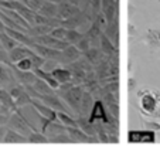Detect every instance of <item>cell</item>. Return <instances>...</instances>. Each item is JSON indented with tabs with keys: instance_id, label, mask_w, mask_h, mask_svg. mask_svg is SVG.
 Segmentation results:
<instances>
[{
	"instance_id": "cell-5",
	"label": "cell",
	"mask_w": 160,
	"mask_h": 146,
	"mask_svg": "<svg viewBox=\"0 0 160 146\" xmlns=\"http://www.w3.org/2000/svg\"><path fill=\"white\" fill-rule=\"evenodd\" d=\"M109 116L111 115H109L108 109H106L105 103H103L101 99H95L94 107H92L89 116H88L89 123H97V122H101V123H108V122L112 121Z\"/></svg>"
},
{
	"instance_id": "cell-23",
	"label": "cell",
	"mask_w": 160,
	"mask_h": 146,
	"mask_svg": "<svg viewBox=\"0 0 160 146\" xmlns=\"http://www.w3.org/2000/svg\"><path fill=\"white\" fill-rule=\"evenodd\" d=\"M26 142H28L27 136L21 135L20 132L14 131V129L7 128V132H6V136H4L3 143H26Z\"/></svg>"
},
{
	"instance_id": "cell-24",
	"label": "cell",
	"mask_w": 160,
	"mask_h": 146,
	"mask_svg": "<svg viewBox=\"0 0 160 146\" xmlns=\"http://www.w3.org/2000/svg\"><path fill=\"white\" fill-rule=\"evenodd\" d=\"M0 103L4 105V107H7V108H10L13 112H16V111L18 109L17 105H16V101L13 99V97L10 95L9 89H6V88H0Z\"/></svg>"
},
{
	"instance_id": "cell-14",
	"label": "cell",
	"mask_w": 160,
	"mask_h": 146,
	"mask_svg": "<svg viewBox=\"0 0 160 146\" xmlns=\"http://www.w3.org/2000/svg\"><path fill=\"white\" fill-rule=\"evenodd\" d=\"M67 132H68V136H70L71 142H77V143H91V142H99L95 138H91L89 135H87L82 129H79L78 126L77 128H67Z\"/></svg>"
},
{
	"instance_id": "cell-11",
	"label": "cell",
	"mask_w": 160,
	"mask_h": 146,
	"mask_svg": "<svg viewBox=\"0 0 160 146\" xmlns=\"http://www.w3.org/2000/svg\"><path fill=\"white\" fill-rule=\"evenodd\" d=\"M82 12V9L79 6H75V4H71L65 0H62L60 4H58V17L60 18H70L74 17V16H78L79 13Z\"/></svg>"
},
{
	"instance_id": "cell-9",
	"label": "cell",
	"mask_w": 160,
	"mask_h": 146,
	"mask_svg": "<svg viewBox=\"0 0 160 146\" xmlns=\"http://www.w3.org/2000/svg\"><path fill=\"white\" fill-rule=\"evenodd\" d=\"M31 48L38 55H41L42 58H45V60H52V61H57L58 64H61V51L60 50L50 48V47L41 46V44H38V43H34L33 46H31Z\"/></svg>"
},
{
	"instance_id": "cell-21",
	"label": "cell",
	"mask_w": 160,
	"mask_h": 146,
	"mask_svg": "<svg viewBox=\"0 0 160 146\" xmlns=\"http://www.w3.org/2000/svg\"><path fill=\"white\" fill-rule=\"evenodd\" d=\"M103 33H105L106 36H108L109 38L113 41V44H115V46L119 48V14L116 16L115 22L112 23V24H109L108 27L105 28V31H103Z\"/></svg>"
},
{
	"instance_id": "cell-16",
	"label": "cell",
	"mask_w": 160,
	"mask_h": 146,
	"mask_svg": "<svg viewBox=\"0 0 160 146\" xmlns=\"http://www.w3.org/2000/svg\"><path fill=\"white\" fill-rule=\"evenodd\" d=\"M143 41L150 50H156L160 47V30L159 28H149L143 36Z\"/></svg>"
},
{
	"instance_id": "cell-50",
	"label": "cell",
	"mask_w": 160,
	"mask_h": 146,
	"mask_svg": "<svg viewBox=\"0 0 160 146\" xmlns=\"http://www.w3.org/2000/svg\"><path fill=\"white\" fill-rule=\"evenodd\" d=\"M150 2H156V0H150Z\"/></svg>"
},
{
	"instance_id": "cell-31",
	"label": "cell",
	"mask_w": 160,
	"mask_h": 146,
	"mask_svg": "<svg viewBox=\"0 0 160 146\" xmlns=\"http://www.w3.org/2000/svg\"><path fill=\"white\" fill-rule=\"evenodd\" d=\"M28 142L30 143H47L50 142L48 140V136H45V133H42V132H31V135H28L27 136Z\"/></svg>"
},
{
	"instance_id": "cell-32",
	"label": "cell",
	"mask_w": 160,
	"mask_h": 146,
	"mask_svg": "<svg viewBox=\"0 0 160 146\" xmlns=\"http://www.w3.org/2000/svg\"><path fill=\"white\" fill-rule=\"evenodd\" d=\"M31 99H33L31 95L28 94L27 91H24L20 97L17 98V99H16V105H17V108H24V107H27V105H30Z\"/></svg>"
},
{
	"instance_id": "cell-45",
	"label": "cell",
	"mask_w": 160,
	"mask_h": 146,
	"mask_svg": "<svg viewBox=\"0 0 160 146\" xmlns=\"http://www.w3.org/2000/svg\"><path fill=\"white\" fill-rule=\"evenodd\" d=\"M154 118H157V119H159V121H160V108L156 111V113H154Z\"/></svg>"
},
{
	"instance_id": "cell-48",
	"label": "cell",
	"mask_w": 160,
	"mask_h": 146,
	"mask_svg": "<svg viewBox=\"0 0 160 146\" xmlns=\"http://www.w3.org/2000/svg\"><path fill=\"white\" fill-rule=\"evenodd\" d=\"M0 48H3V47H2V43H0Z\"/></svg>"
},
{
	"instance_id": "cell-7",
	"label": "cell",
	"mask_w": 160,
	"mask_h": 146,
	"mask_svg": "<svg viewBox=\"0 0 160 146\" xmlns=\"http://www.w3.org/2000/svg\"><path fill=\"white\" fill-rule=\"evenodd\" d=\"M36 43L41 44V46H45V47H50V48H55V50H65L68 46H71L70 43L67 41H62V40H58L55 37H52L51 34H45V36H40V37H36Z\"/></svg>"
},
{
	"instance_id": "cell-10",
	"label": "cell",
	"mask_w": 160,
	"mask_h": 146,
	"mask_svg": "<svg viewBox=\"0 0 160 146\" xmlns=\"http://www.w3.org/2000/svg\"><path fill=\"white\" fill-rule=\"evenodd\" d=\"M10 68H12L13 73H14V77H16V79H17V82L21 84V85L27 87V85H33L34 82H36L37 75L34 74V71H21V70H18L14 64Z\"/></svg>"
},
{
	"instance_id": "cell-34",
	"label": "cell",
	"mask_w": 160,
	"mask_h": 146,
	"mask_svg": "<svg viewBox=\"0 0 160 146\" xmlns=\"http://www.w3.org/2000/svg\"><path fill=\"white\" fill-rule=\"evenodd\" d=\"M75 46H77V48H78L79 51H81L82 54H84L85 51H88V50H89L91 47H92V43H91V40L88 38V37H85V36H84V37H82V38L78 41V43L75 44Z\"/></svg>"
},
{
	"instance_id": "cell-8",
	"label": "cell",
	"mask_w": 160,
	"mask_h": 146,
	"mask_svg": "<svg viewBox=\"0 0 160 146\" xmlns=\"http://www.w3.org/2000/svg\"><path fill=\"white\" fill-rule=\"evenodd\" d=\"M18 82L14 77V73L10 67L4 64H0V88L10 89L14 85H17Z\"/></svg>"
},
{
	"instance_id": "cell-44",
	"label": "cell",
	"mask_w": 160,
	"mask_h": 146,
	"mask_svg": "<svg viewBox=\"0 0 160 146\" xmlns=\"http://www.w3.org/2000/svg\"><path fill=\"white\" fill-rule=\"evenodd\" d=\"M2 31H6V26H4V23L2 22V18H0V33Z\"/></svg>"
},
{
	"instance_id": "cell-2",
	"label": "cell",
	"mask_w": 160,
	"mask_h": 146,
	"mask_svg": "<svg viewBox=\"0 0 160 146\" xmlns=\"http://www.w3.org/2000/svg\"><path fill=\"white\" fill-rule=\"evenodd\" d=\"M138 98H139V111L142 115L154 118L156 111L160 108V92L154 89H142L138 91Z\"/></svg>"
},
{
	"instance_id": "cell-1",
	"label": "cell",
	"mask_w": 160,
	"mask_h": 146,
	"mask_svg": "<svg viewBox=\"0 0 160 146\" xmlns=\"http://www.w3.org/2000/svg\"><path fill=\"white\" fill-rule=\"evenodd\" d=\"M84 87L82 85H75L74 82H68L64 84L55 91V94L67 103V107L70 108L74 113L79 116V108H81V101L84 97Z\"/></svg>"
},
{
	"instance_id": "cell-26",
	"label": "cell",
	"mask_w": 160,
	"mask_h": 146,
	"mask_svg": "<svg viewBox=\"0 0 160 146\" xmlns=\"http://www.w3.org/2000/svg\"><path fill=\"white\" fill-rule=\"evenodd\" d=\"M0 43H2V47H3L6 51H12L13 48L20 46L12 36H9V34L6 33V31H2V33H0Z\"/></svg>"
},
{
	"instance_id": "cell-19",
	"label": "cell",
	"mask_w": 160,
	"mask_h": 146,
	"mask_svg": "<svg viewBox=\"0 0 160 146\" xmlns=\"http://www.w3.org/2000/svg\"><path fill=\"white\" fill-rule=\"evenodd\" d=\"M40 14H42L47 18H54L58 17V4L52 3V2H48V0H44L38 10Z\"/></svg>"
},
{
	"instance_id": "cell-38",
	"label": "cell",
	"mask_w": 160,
	"mask_h": 146,
	"mask_svg": "<svg viewBox=\"0 0 160 146\" xmlns=\"http://www.w3.org/2000/svg\"><path fill=\"white\" fill-rule=\"evenodd\" d=\"M0 64H4L7 67H12L13 63L10 60V55H9V51H6L4 48H0Z\"/></svg>"
},
{
	"instance_id": "cell-6",
	"label": "cell",
	"mask_w": 160,
	"mask_h": 146,
	"mask_svg": "<svg viewBox=\"0 0 160 146\" xmlns=\"http://www.w3.org/2000/svg\"><path fill=\"white\" fill-rule=\"evenodd\" d=\"M31 107L36 109V112L38 113L40 116H42V118H45V119H48V121H51V122H57L58 121V116H57V111L55 109H52V108H50L48 105H45V103H42V102H40V101H37V99H31V103H30Z\"/></svg>"
},
{
	"instance_id": "cell-37",
	"label": "cell",
	"mask_w": 160,
	"mask_h": 146,
	"mask_svg": "<svg viewBox=\"0 0 160 146\" xmlns=\"http://www.w3.org/2000/svg\"><path fill=\"white\" fill-rule=\"evenodd\" d=\"M26 91V88H24V85H21V84H17V85H14L13 88H10L9 89V92H10V95L13 97V99H17L18 97H20L23 92Z\"/></svg>"
},
{
	"instance_id": "cell-25",
	"label": "cell",
	"mask_w": 160,
	"mask_h": 146,
	"mask_svg": "<svg viewBox=\"0 0 160 146\" xmlns=\"http://www.w3.org/2000/svg\"><path fill=\"white\" fill-rule=\"evenodd\" d=\"M52 31V27H50L48 24H37V26H31L27 30V33L31 37H40V36H45V34H50Z\"/></svg>"
},
{
	"instance_id": "cell-4",
	"label": "cell",
	"mask_w": 160,
	"mask_h": 146,
	"mask_svg": "<svg viewBox=\"0 0 160 146\" xmlns=\"http://www.w3.org/2000/svg\"><path fill=\"white\" fill-rule=\"evenodd\" d=\"M128 142L129 143H156L157 135L154 131L149 129H130L128 132Z\"/></svg>"
},
{
	"instance_id": "cell-36",
	"label": "cell",
	"mask_w": 160,
	"mask_h": 146,
	"mask_svg": "<svg viewBox=\"0 0 160 146\" xmlns=\"http://www.w3.org/2000/svg\"><path fill=\"white\" fill-rule=\"evenodd\" d=\"M50 34H51L52 37H55V38L65 41V37H67V28H64V27H55V28H52V31H51Z\"/></svg>"
},
{
	"instance_id": "cell-42",
	"label": "cell",
	"mask_w": 160,
	"mask_h": 146,
	"mask_svg": "<svg viewBox=\"0 0 160 146\" xmlns=\"http://www.w3.org/2000/svg\"><path fill=\"white\" fill-rule=\"evenodd\" d=\"M6 132H7V128H6V126H0V143L4 142V136H6Z\"/></svg>"
},
{
	"instance_id": "cell-51",
	"label": "cell",
	"mask_w": 160,
	"mask_h": 146,
	"mask_svg": "<svg viewBox=\"0 0 160 146\" xmlns=\"http://www.w3.org/2000/svg\"><path fill=\"white\" fill-rule=\"evenodd\" d=\"M0 108H2V103H0Z\"/></svg>"
},
{
	"instance_id": "cell-49",
	"label": "cell",
	"mask_w": 160,
	"mask_h": 146,
	"mask_svg": "<svg viewBox=\"0 0 160 146\" xmlns=\"http://www.w3.org/2000/svg\"><path fill=\"white\" fill-rule=\"evenodd\" d=\"M2 2H4V0H0V3H2Z\"/></svg>"
},
{
	"instance_id": "cell-27",
	"label": "cell",
	"mask_w": 160,
	"mask_h": 146,
	"mask_svg": "<svg viewBox=\"0 0 160 146\" xmlns=\"http://www.w3.org/2000/svg\"><path fill=\"white\" fill-rule=\"evenodd\" d=\"M31 87H33V89L37 92V94H54V92H55L54 89H52L51 87L47 84V82L42 81V79L38 78V77H37L36 82H34Z\"/></svg>"
},
{
	"instance_id": "cell-18",
	"label": "cell",
	"mask_w": 160,
	"mask_h": 146,
	"mask_svg": "<svg viewBox=\"0 0 160 146\" xmlns=\"http://www.w3.org/2000/svg\"><path fill=\"white\" fill-rule=\"evenodd\" d=\"M82 55H84V58H87V60L89 61L94 67H95V65H98L101 61L106 57V55L101 51L99 47H91V48L88 50V51H85Z\"/></svg>"
},
{
	"instance_id": "cell-47",
	"label": "cell",
	"mask_w": 160,
	"mask_h": 146,
	"mask_svg": "<svg viewBox=\"0 0 160 146\" xmlns=\"http://www.w3.org/2000/svg\"><path fill=\"white\" fill-rule=\"evenodd\" d=\"M48 2H52V3H55V4H60L62 0H48Z\"/></svg>"
},
{
	"instance_id": "cell-13",
	"label": "cell",
	"mask_w": 160,
	"mask_h": 146,
	"mask_svg": "<svg viewBox=\"0 0 160 146\" xmlns=\"http://www.w3.org/2000/svg\"><path fill=\"white\" fill-rule=\"evenodd\" d=\"M99 48L106 57L119 55V48L113 44V41H112L105 33H102V36H101V38H99Z\"/></svg>"
},
{
	"instance_id": "cell-29",
	"label": "cell",
	"mask_w": 160,
	"mask_h": 146,
	"mask_svg": "<svg viewBox=\"0 0 160 146\" xmlns=\"http://www.w3.org/2000/svg\"><path fill=\"white\" fill-rule=\"evenodd\" d=\"M18 13H20L23 17H24V20L28 23L30 26H33V23H34V17H36V14H37V12L36 10H33L31 7H28L27 4H23L21 6V9L18 10Z\"/></svg>"
},
{
	"instance_id": "cell-43",
	"label": "cell",
	"mask_w": 160,
	"mask_h": 146,
	"mask_svg": "<svg viewBox=\"0 0 160 146\" xmlns=\"http://www.w3.org/2000/svg\"><path fill=\"white\" fill-rule=\"evenodd\" d=\"M65 2H68V3H71V4H75V6H79V7H81V4H82V0H65Z\"/></svg>"
},
{
	"instance_id": "cell-46",
	"label": "cell",
	"mask_w": 160,
	"mask_h": 146,
	"mask_svg": "<svg viewBox=\"0 0 160 146\" xmlns=\"http://www.w3.org/2000/svg\"><path fill=\"white\" fill-rule=\"evenodd\" d=\"M133 84H135V81H133V79H130V81H129V89H133Z\"/></svg>"
},
{
	"instance_id": "cell-15",
	"label": "cell",
	"mask_w": 160,
	"mask_h": 146,
	"mask_svg": "<svg viewBox=\"0 0 160 146\" xmlns=\"http://www.w3.org/2000/svg\"><path fill=\"white\" fill-rule=\"evenodd\" d=\"M33 54H34V50L27 46H17L16 48H13L12 51H9L10 60H12L13 64H17L18 61L24 60V58H27V57H31Z\"/></svg>"
},
{
	"instance_id": "cell-39",
	"label": "cell",
	"mask_w": 160,
	"mask_h": 146,
	"mask_svg": "<svg viewBox=\"0 0 160 146\" xmlns=\"http://www.w3.org/2000/svg\"><path fill=\"white\" fill-rule=\"evenodd\" d=\"M143 126H145V129H149V131L160 132V123L156 121H146L143 122Z\"/></svg>"
},
{
	"instance_id": "cell-35",
	"label": "cell",
	"mask_w": 160,
	"mask_h": 146,
	"mask_svg": "<svg viewBox=\"0 0 160 146\" xmlns=\"http://www.w3.org/2000/svg\"><path fill=\"white\" fill-rule=\"evenodd\" d=\"M31 61H33V65H34V70H38V68H42L44 67V64H45V58H42L41 55H38L36 51H34V54L31 55Z\"/></svg>"
},
{
	"instance_id": "cell-22",
	"label": "cell",
	"mask_w": 160,
	"mask_h": 146,
	"mask_svg": "<svg viewBox=\"0 0 160 146\" xmlns=\"http://www.w3.org/2000/svg\"><path fill=\"white\" fill-rule=\"evenodd\" d=\"M94 103H95L94 95L85 91V92H84V97H82V101H81L79 116H87L88 113H91V109H92V107H94Z\"/></svg>"
},
{
	"instance_id": "cell-20",
	"label": "cell",
	"mask_w": 160,
	"mask_h": 146,
	"mask_svg": "<svg viewBox=\"0 0 160 146\" xmlns=\"http://www.w3.org/2000/svg\"><path fill=\"white\" fill-rule=\"evenodd\" d=\"M34 74H36L38 78H41L42 81L47 82L54 91H57V89L60 88V82L54 78V75H52L50 71H45L44 68H38V70H34Z\"/></svg>"
},
{
	"instance_id": "cell-12",
	"label": "cell",
	"mask_w": 160,
	"mask_h": 146,
	"mask_svg": "<svg viewBox=\"0 0 160 146\" xmlns=\"http://www.w3.org/2000/svg\"><path fill=\"white\" fill-rule=\"evenodd\" d=\"M81 55H82V53L77 48V46L71 44V46H68L65 50L61 51V64L70 65V64H72V63H75V61H78L79 58H81Z\"/></svg>"
},
{
	"instance_id": "cell-33",
	"label": "cell",
	"mask_w": 160,
	"mask_h": 146,
	"mask_svg": "<svg viewBox=\"0 0 160 146\" xmlns=\"http://www.w3.org/2000/svg\"><path fill=\"white\" fill-rule=\"evenodd\" d=\"M14 65L18 68V70H21V71H34L33 61H31L30 57H27V58H24V60L18 61L17 64H14Z\"/></svg>"
},
{
	"instance_id": "cell-41",
	"label": "cell",
	"mask_w": 160,
	"mask_h": 146,
	"mask_svg": "<svg viewBox=\"0 0 160 146\" xmlns=\"http://www.w3.org/2000/svg\"><path fill=\"white\" fill-rule=\"evenodd\" d=\"M12 116V115H10ZM9 115H3V113H0V126H6L9 123V119H10Z\"/></svg>"
},
{
	"instance_id": "cell-17",
	"label": "cell",
	"mask_w": 160,
	"mask_h": 146,
	"mask_svg": "<svg viewBox=\"0 0 160 146\" xmlns=\"http://www.w3.org/2000/svg\"><path fill=\"white\" fill-rule=\"evenodd\" d=\"M51 74L54 75V78L60 82V87L64 85V84H68V82H72V75H71L70 68H65L62 65L57 67L55 70L51 71Z\"/></svg>"
},
{
	"instance_id": "cell-28",
	"label": "cell",
	"mask_w": 160,
	"mask_h": 146,
	"mask_svg": "<svg viewBox=\"0 0 160 146\" xmlns=\"http://www.w3.org/2000/svg\"><path fill=\"white\" fill-rule=\"evenodd\" d=\"M57 116H58V122H61L64 126H67V128H77V126H78V123H77V119L72 118L70 113L58 112Z\"/></svg>"
},
{
	"instance_id": "cell-40",
	"label": "cell",
	"mask_w": 160,
	"mask_h": 146,
	"mask_svg": "<svg viewBox=\"0 0 160 146\" xmlns=\"http://www.w3.org/2000/svg\"><path fill=\"white\" fill-rule=\"evenodd\" d=\"M89 7L95 13H101V10H102V0H89Z\"/></svg>"
},
{
	"instance_id": "cell-3",
	"label": "cell",
	"mask_w": 160,
	"mask_h": 146,
	"mask_svg": "<svg viewBox=\"0 0 160 146\" xmlns=\"http://www.w3.org/2000/svg\"><path fill=\"white\" fill-rule=\"evenodd\" d=\"M7 125H9L10 129H14V131L20 132V133L24 135V136H28V135H31V132L36 131V128L28 122V119L21 113L20 108H18L16 112L12 113V116H10L9 123Z\"/></svg>"
},
{
	"instance_id": "cell-30",
	"label": "cell",
	"mask_w": 160,
	"mask_h": 146,
	"mask_svg": "<svg viewBox=\"0 0 160 146\" xmlns=\"http://www.w3.org/2000/svg\"><path fill=\"white\" fill-rule=\"evenodd\" d=\"M82 37H84V33L78 31L77 28H71V30H68V28H67V37H65V41H67V43L74 44V46H75L79 40L82 38Z\"/></svg>"
}]
</instances>
